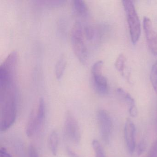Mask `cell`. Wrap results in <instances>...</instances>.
I'll use <instances>...</instances> for the list:
<instances>
[{
  "label": "cell",
  "instance_id": "obj_18",
  "mask_svg": "<svg viewBox=\"0 0 157 157\" xmlns=\"http://www.w3.org/2000/svg\"><path fill=\"white\" fill-rule=\"evenodd\" d=\"M103 65L104 63L102 60H98L95 62L92 67V74L101 72L102 71Z\"/></svg>",
  "mask_w": 157,
  "mask_h": 157
},
{
  "label": "cell",
  "instance_id": "obj_14",
  "mask_svg": "<svg viewBox=\"0 0 157 157\" xmlns=\"http://www.w3.org/2000/svg\"><path fill=\"white\" fill-rule=\"evenodd\" d=\"M67 63L66 56L62 54L57 61L55 67V73L58 79H60L62 78L66 69Z\"/></svg>",
  "mask_w": 157,
  "mask_h": 157
},
{
  "label": "cell",
  "instance_id": "obj_10",
  "mask_svg": "<svg viewBox=\"0 0 157 157\" xmlns=\"http://www.w3.org/2000/svg\"><path fill=\"white\" fill-rule=\"evenodd\" d=\"M72 8L74 13L78 17L85 18L89 13L88 7L82 0H74L72 2Z\"/></svg>",
  "mask_w": 157,
  "mask_h": 157
},
{
  "label": "cell",
  "instance_id": "obj_11",
  "mask_svg": "<svg viewBox=\"0 0 157 157\" xmlns=\"http://www.w3.org/2000/svg\"><path fill=\"white\" fill-rule=\"evenodd\" d=\"M45 112L44 101L43 98H40L38 103L37 113H36L37 132L40 131L44 125L45 118Z\"/></svg>",
  "mask_w": 157,
  "mask_h": 157
},
{
  "label": "cell",
  "instance_id": "obj_21",
  "mask_svg": "<svg viewBox=\"0 0 157 157\" xmlns=\"http://www.w3.org/2000/svg\"><path fill=\"white\" fill-rule=\"evenodd\" d=\"M29 157H39L38 152L35 147L33 145H30L28 148Z\"/></svg>",
  "mask_w": 157,
  "mask_h": 157
},
{
  "label": "cell",
  "instance_id": "obj_23",
  "mask_svg": "<svg viewBox=\"0 0 157 157\" xmlns=\"http://www.w3.org/2000/svg\"><path fill=\"white\" fill-rule=\"evenodd\" d=\"M0 157H13V156L7 151L5 147H1L0 150Z\"/></svg>",
  "mask_w": 157,
  "mask_h": 157
},
{
  "label": "cell",
  "instance_id": "obj_2",
  "mask_svg": "<svg viewBox=\"0 0 157 157\" xmlns=\"http://www.w3.org/2000/svg\"><path fill=\"white\" fill-rule=\"evenodd\" d=\"M122 2L126 16L130 39L132 44H136L141 34L140 20L132 1L126 0L123 1Z\"/></svg>",
  "mask_w": 157,
  "mask_h": 157
},
{
  "label": "cell",
  "instance_id": "obj_16",
  "mask_svg": "<svg viewBox=\"0 0 157 157\" xmlns=\"http://www.w3.org/2000/svg\"><path fill=\"white\" fill-rule=\"evenodd\" d=\"M150 79L152 88L156 94H157V61L151 67Z\"/></svg>",
  "mask_w": 157,
  "mask_h": 157
},
{
  "label": "cell",
  "instance_id": "obj_4",
  "mask_svg": "<svg viewBox=\"0 0 157 157\" xmlns=\"http://www.w3.org/2000/svg\"><path fill=\"white\" fill-rule=\"evenodd\" d=\"M65 130L68 137L73 143L78 144L81 140L79 126L74 115L68 111L65 118Z\"/></svg>",
  "mask_w": 157,
  "mask_h": 157
},
{
  "label": "cell",
  "instance_id": "obj_13",
  "mask_svg": "<svg viewBox=\"0 0 157 157\" xmlns=\"http://www.w3.org/2000/svg\"><path fill=\"white\" fill-rule=\"evenodd\" d=\"M37 132V123H36V114L33 111L30 114L26 126V133L29 137L33 136Z\"/></svg>",
  "mask_w": 157,
  "mask_h": 157
},
{
  "label": "cell",
  "instance_id": "obj_9",
  "mask_svg": "<svg viewBox=\"0 0 157 157\" xmlns=\"http://www.w3.org/2000/svg\"><path fill=\"white\" fill-rule=\"evenodd\" d=\"M117 92L118 95L124 100L128 106L130 115L132 117H136L138 111L134 98L128 92L122 88H118L117 90Z\"/></svg>",
  "mask_w": 157,
  "mask_h": 157
},
{
  "label": "cell",
  "instance_id": "obj_22",
  "mask_svg": "<svg viewBox=\"0 0 157 157\" xmlns=\"http://www.w3.org/2000/svg\"><path fill=\"white\" fill-rule=\"evenodd\" d=\"M146 148V144H145V141H142L140 143L138 146L137 148V155L138 156H140L145 151Z\"/></svg>",
  "mask_w": 157,
  "mask_h": 157
},
{
  "label": "cell",
  "instance_id": "obj_15",
  "mask_svg": "<svg viewBox=\"0 0 157 157\" xmlns=\"http://www.w3.org/2000/svg\"><path fill=\"white\" fill-rule=\"evenodd\" d=\"M48 145L51 153L56 156L58 152L59 146L58 134L56 131H53L50 133L48 137Z\"/></svg>",
  "mask_w": 157,
  "mask_h": 157
},
{
  "label": "cell",
  "instance_id": "obj_19",
  "mask_svg": "<svg viewBox=\"0 0 157 157\" xmlns=\"http://www.w3.org/2000/svg\"><path fill=\"white\" fill-rule=\"evenodd\" d=\"M84 34L88 40H92L94 35V30L90 26H86L83 29Z\"/></svg>",
  "mask_w": 157,
  "mask_h": 157
},
{
  "label": "cell",
  "instance_id": "obj_20",
  "mask_svg": "<svg viewBox=\"0 0 157 157\" xmlns=\"http://www.w3.org/2000/svg\"><path fill=\"white\" fill-rule=\"evenodd\" d=\"M147 157H157V140L152 143Z\"/></svg>",
  "mask_w": 157,
  "mask_h": 157
},
{
  "label": "cell",
  "instance_id": "obj_3",
  "mask_svg": "<svg viewBox=\"0 0 157 157\" xmlns=\"http://www.w3.org/2000/svg\"><path fill=\"white\" fill-rule=\"evenodd\" d=\"M84 32L79 22L74 23L71 32V43L74 54L80 62L86 64L88 60V51L84 40Z\"/></svg>",
  "mask_w": 157,
  "mask_h": 157
},
{
  "label": "cell",
  "instance_id": "obj_7",
  "mask_svg": "<svg viewBox=\"0 0 157 157\" xmlns=\"http://www.w3.org/2000/svg\"><path fill=\"white\" fill-rule=\"evenodd\" d=\"M136 128L133 122L129 118L126 121L124 127V137L127 147L129 153L134 152L136 147Z\"/></svg>",
  "mask_w": 157,
  "mask_h": 157
},
{
  "label": "cell",
  "instance_id": "obj_17",
  "mask_svg": "<svg viewBox=\"0 0 157 157\" xmlns=\"http://www.w3.org/2000/svg\"><path fill=\"white\" fill-rule=\"evenodd\" d=\"M92 147L95 153V157H105L103 148L98 140L95 139L93 140Z\"/></svg>",
  "mask_w": 157,
  "mask_h": 157
},
{
  "label": "cell",
  "instance_id": "obj_12",
  "mask_svg": "<svg viewBox=\"0 0 157 157\" xmlns=\"http://www.w3.org/2000/svg\"><path fill=\"white\" fill-rule=\"evenodd\" d=\"M126 58L123 54H120L116 59L115 62V67L117 71L122 75V76L126 78H128L129 80V78L126 73Z\"/></svg>",
  "mask_w": 157,
  "mask_h": 157
},
{
  "label": "cell",
  "instance_id": "obj_8",
  "mask_svg": "<svg viewBox=\"0 0 157 157\" xmlns=\"http://www.w3.org/2000/svg\"><path fill=\"white\" fill-rule=\"evenodd\" d=\"M92 75L94 86L96 91L101 95H105L109 92L107 78L102 75V72L94 73Z\"/></svg>",
  "mask_w": 157,
  "mask_h": 157
},
{
  "label": "cell",
  "instance_id": "obj_5",
  "mask_svg": "<svg viewBox=\"0 0 157 157\" xmlns=\"http://www.w3.org/2000/svg\"><path fill=\"white\" fill-rule=\"evenodd\" d=\"M97 120L101 136L105 142H108L113 128L111 117L105 110H100L97 113Z\"/></svg>",
  "mask_w": 157,
  "mask_h": 157
},
{
  "label": "cell",
  "instance_id": "obj_24",
  "mask_svg": "<svg viewBox=\"0 0 157 157\" xmlns=\"http://www.w3.org/2000/svg\"><path fill=\"white\" fill-rule=\"evenodd\" d=\"M67 152L69 157H80L78 154L74 152L70 148H67Z\"/></svg>",
  "mask_w": 157,
  "mask_h": 157
},
{
  "label": "cell",
  "instance_id": "obj_6",
  "mask_svg": "<svg viewBox=\"0 0 157 157\" xmlns=\"http://www.w3.org/2000/svg\"><path fill=\"white\" fill-rule=\"evenodd\" d=\"M143 28L150 50L153 55L157 56V32L148 17L145 16L143 18Z\"/></svg>",
  "mask_w": 157,
  "mask_h": 157
},
{
  "label": "cell",
  "instance_id": "obj_1",
  "mask_svg": "<svg viewBox=\"0 0 157 157\" xmlns=\"http://www.w3.org/2000/svg\"><path fill=\"white\" fill-rule=\"evenodd\" d=\"M0 129L5 131L14 124L17 116V91L16 84L0 88Z\"/></svg>",
  "mask_w": 157,
  "mask_h": 157
}]
</instances>
